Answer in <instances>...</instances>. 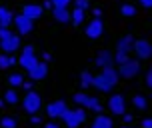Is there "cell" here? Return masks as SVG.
Wrapping results in <instances>:
<instances>
[{
	"instance_id": "obj_38",
	"label": "cell",
	"mask_w": 152,
	"mask_h": 128,
	"mask_svg": "<svg viewBox=\"0 0 152 128\" xmlns=\"http://www.w3.org/2000/svg\"><path fill=\"white\" fill-rule=\"evenodd\" d=\"M44 128H60V126H58L56 122H46V124H44Z\"/></svg>"
},
{
	"instance_id": "obj_17",
	"label": "cell",
	"mask_w": 152,
	"mask_h": 128,
	"mask_svg": "<svg viewBox=\"0 0 152 128\" xmlns=\"http://www.w3.org/2000/svg\"><path fill=\"white\" fill-rule=\"evenodd\" d=\"M100 72H102V76L106 78L110 84H118V72H116V66H104V68H100Z\"/></svg>"
},
{
	"instance_id": "obj_16",
	"label": "cell",
	"mask_w": 152,
	"mask_h": 128,
	"mask_svg": "<svg viewBox=\"0 0 152 128\" xmlns=\"http://www.w3.org/2000/svg\"><path fill=\"white\" fill-rule=\"evenodd\" d=\"M132 34H126V36H122L118 42H116V50H122V52L126 54H132Z\"/></svg>"
},
{
	"instance_id": "obj_14",
	"label": "cell",
	"mask_w": 152,
	"mask_h": 128,
	"mask_svg": "<svg viewBox=\"0 0 152 128\" xmlns=\"http://www.w3.org/2000/svg\"><path fill=\"white\" fill-rule=\"evenodd\" d=\"M62 122H64V126H66V128H80V126H82V122H80V118H78L76 110H68V112H64Z\"/></svg>"
},
{
	"instance_id": "obj_31",
	"label": "cell",
	"mask_w": 152,
	"mask_h": 128,
	"mask_svg": "<svg viewBox=\"0 0 152 128\" xmlns=\"http://www.w3.org/2000/svg\"><path fill=\"white\" fill-rule=\"evenodd\" d=\"M74 2V8H82L84 12H86V8L90 6V0H72Z\"/></svg>"
},
{
	"instance_id": "obj_29",
	"label": "cell",
	"mask_w": 152,
	"mask_h": 128,
	"mask_svg": "<svg viewBox=\"0 0 152 128\" xmlns=\"http://www.w3.org/2000/svg\"><path fill=\"white\" fill-rule=\"evenodd\" d=\"M6 68H10V56L0 52V70H6Z\"/></svg>"
},
{
	"instance_id": "obj_23",
	"label": "cell",
	"mask_w": 152,
	"mask_h": 128,
	"mask_svg": "<svg viewBox=\"0 0 152 128\" xmlns=\"http://www.w3.org/2000/svg\"><path fill=\"white\" fill-rule=\"evenodd\" d=\"M70 14H72V24L74 26H80L84 22V14L86 12H84L82 8H74V10H70Z\"/></svg>"
},
{
	"instance_id": "obj_12",
	"label": "cell",
	"mask_w": 152,
	"mask_h": 128,
	"mask_svg": "<svg viewBox=\"0 0 152 128\" xmlns=\"http://www.w3.org/2000/svg\"><path fill=\"white\" fill-rule=\"evenodd\" d=\"M92 86L100 92H112V88H114V84L108 82L106 78L102 76V72L100 74H92Z\"/></svg>"
},
{
	"instance_id": "obj_36",
	"label": "cell",
	"mask_w": 152,
	"mask_h": 128,
	"mask_svg": "<svg viewBox=\"0 0 152 128\" xmlns=\"http://www.w3.org/2000/svg\"><path fill=\"white\" fill-rule=\"evenodd\" d=\"M30 122L32 124H40V116L38 114H30Z\"/></svg>"
},
{
	"instance_id": "obj_5",
	"label": "cell",
	"mask_w": 152,
	"mask_h": 128,
	"mask_svg": "<svg viewBox=\"0 0 152 128\" xmlns=\"http://www.w3.org/2000/svg\"><path fill=\"white\" fill-rule=\"evenodd\" d=\"M18 48H20V36L14 34V32H10L6 38L0 40V52L2 54H12V52H16Z\"/></svg>"
},
{
	"instance_id": "obj_11",
	"label": "cell",
	"mask_w": 152,
	"mask_h": 128,
	"mask_svg": "<svg viewBox=\"0 0 152 128\" xmlns=\"http://www.w3.org/2000/svg\"><path fill=\"white\" fill-rule=\"evenodd\" d=\"M22 14L26 18H30V20H38V18H42V14H44V8L40 6V4H24Z\"/></svg>"
},
{
	"instance_id": "obj_28",
	"label": "cell",
	"mask_w": 152,
	"mask_h": 128,
	"mask_svg": "<svg viewBox=\"0 0 152 128\" xmlns=\"http://www.w3.org/2000/svg\"><path fill=\"white\" fill-rule=\"evenodd\" d=\"M88 98H90V96H88L86 92H84V90H80V92H76V94H74V102L86 108V106H88Z\"/></svg>"
},
{
	"instance_id": "obj_7",
	"label": "cell",
	"mask_w": 152,
	"mask_h": 128,
	"mask_svg": "<svg viewBox=\"0 0 152 128\" xmlns=\"http://www.w3.org/2000/svg\"><path fill=\"white\" fill-rule=\"evenodd\" d=\"M84 34L90 40H96V38L102 36L104 34V22H102V18H92L90 22H88V26H86Z\"/></svg>"
},
{
	"instance_id": "obj_32",
	"label": "cell",
	"mask_w": 152,
	"mask_h": 128,
	"mask_svg": "<svg viewBox=\"0 0 152 128\" xmlns=\"http://www.w3.org/2000/svg\"><path fill=\"white\" fill-rule=\"evenodd\" d=\"M76 114H78V118H80V122H86L88 120V116H86V112H84V108H76Z\"/></svg>"
},
{
	"instance_id": "obj_10",
	"label": "cell",
	"mask_w": 152,
	"mask_h": 128,
	"mask_svg": "<svg viewBox=\"0 0 152 128\" xmlns=\"http://www.w3.org/2000/svg\"><path fill=\"white\" fill-rule=\"evenodd\" d=\"M46 74H48V64L46 62H38L32 68H28V76H30V80H34V82L44 80Z\"/></svg>"
},
{
	"instance_id": "obj_2",
	"label": "cell",
	"mask_w": 152,
	"mask_h": 128,
	"mask_svg": "<svg viewBox=\"0 0 152 128\" xmlns=\"http://www.w3.org/2000/svg\"><path fill=\"white\" fill-rule=\"evenodd\" d=\"M132 50H134V54H136L140 60L152 58V42L148 38H138V40H134L132 42Z\"/></svg>"
},
{
	"instance_id": "obj_18",
	"label": "cell",
	"mask_w": 152,
	"mask_h": 128,
	"mask_svg": "<svg viewBox=\"0 0 152 128\" xmlns=\"http://www.w3.org/2000/svg\"><path fill=\"white\" fill-rule=\"evenodd\" d=\"M90 128H114V122L110 120L108 116H104V114H98V116L94 118Z\"/></svg>"
},
{
	"instance_id": "obj_30",
	"label": "cell",
	"mask_w": 152,
	"mask_h": 128,
	"mask_svg": "<svg viewBox=\"0 0 152 128\" xmlns=\"http://www.w3.org/2000/svg\"><path fill=\"white\" fill-rule=\"evenodd\" d=\"M50 2H52L54 8H68L72 0H50Z\"/></svg>"
},
{
	"instance_id": "obj_26",
	"label": "cell",
	"mask_w": 152,
	"mask_h": 128,
	"mask_svg": "<svg viewBox=\"0 0 152 128\" xmlns=\"http://www.w3.org/2000/svg\"><path fill=\"white\" fill-rule=\"evenodd\" d=\"M80 86H82L84 90L92 86V74L88 70H82V72H80Z\"/></svg>"
},
{
	"instance_id": "obj_19",
	"label": "cell",
	"mask_w": 152,
	"mask_h": 128,
	"mask_svg": "<svg viewBox=\"0 0 152 128\" xmlns=\"http://www.w3.org/2000/svg\"><path fill=\"white\" fill-rule=\"evenodd\" d=\"M12 20H14V16H12V12H10V8L0 6V26L8 28V26L12 24Z\"/></svg>"
},
{
	"instance_id": "obj_1",
	"label": "cell",
	"mask_w": 152,
	"mask_h": 128,
	"mask_svg": "<svg viewBox=\"0 0 152 128\" xmlns=\"http://www.w3.org/2000/svg\"><path fill=\"white\" fill-rule=\"evenodd\" d=\"M22 108L26 114H38L42 108V96L34 90H28L22 98Z\"/></svg>"
},
{
	"instance_id": "obj_24",
	"label": "cell",
	"mask_w": 152,
	"mask_h": 128,
	"mask_svg": "<svg viewBox=\"0 0 152 128\" xmlns=\"http://www.w3.org/2000/svg\"><path fill=\"white\" fill-rule=\"evenodd\" d=\"M8 84H10V88H18V86H22V84H24V76L18 74V72H14V74L8 76Z\"/></svg>"
},
{
	"instance_id": "obj_37",
	"label": "cell",
	"mask_w": 152,
	"mask_h": 128,
	"mask_svg": "<svg viewBox=\"0 0 152 128\" xmlns=\"http://www.w3.org/2000/svg\"><path fill=\"white\" fill-rule=\"evenodd\" d=\"M140 4L144 8H152V0H140Z\"/></svg>"
},
{
	"instance_id": "obj_15",
	"label": "cell",
	"mask_w": 152,
	"mask_h": 128,
	"mask_svg": "<svg viewBox=\"0 0 152 128\" xmlns=\"http://www.w3.org/2000/svg\"><path fill=\"white\" fill-rule=\"evenodd\" d=\"M52 16H54V20H56L58 24H68V22H72V14H70L68 8H54V10H52Z\"/></svg>"
},
{
	"instance_id": "obj_22",
	"label": "cell",
	"mask_w": 152,
	"mask_h": 128,
	"mask_svg": "<svg viewBox=\"0 0 152 128\" xmlns=\"http://www.w3.org/2000/svg\"><path fill=\"white\" fill-rule=\"evenodd\" d=\"M120 14L124 16V18H134V16H136V6L126 2V4H122V6H120Z\"/></svg>"
},
{
	"instance_id": "obj_25",
	"label": "cell",
	"mask_w": 152,
	"mask_h": 128,
	"mask_svg": "<svg viewBox=\"0 0 152 128\" xmlns=\"http://www.w3.org/2000/svg\"><path fill=\"white\" fill-rule=\"evenodd\" d=\"M0 128H18V120L14 116H2L0 118Z\"/></svg>"
},
{
	"instance_id": "obj_33",
	"label": "cell",
	"mask_w": 152,
	"mask_h": 128,
	"mask_svg": "<svg viewBox=\"0 0 152 128\" xmlns=\"http://www.w3.org/2000/svg\"><path fill=\"white\" fill-rule=\"evenodd\" d=\"M144 82H146V86H148V88L152 90V68L148 70V72H146V76H144Z\"/></svg>"
},
{
	"instance_id": "obj_9",
	"label": "cell",
	"mask_w": 152,
	"mask_h": 128,
	"mask_svg": "<svg viewBox=\"0 0 152 128\" xmlns=\"http://www.w3.org/2000/svg\"><path fill=\"white\" fill-rule=\"evenodd\" d=\"M108 110L116 116H122L126 112V102H124V96L122 94H112L108 98Z\"/></svg>"
},
{
	"instance_id": "obj_3",
	"label": "cell",
	"mask_w": 152,
	"mask_h": 128,
	"mask_svg": "<svg viewBox=\"0 0 152 128\" xmlns=\"http://www.w3.org/2000/svg\"><path fill=\"white\" fill-rule=\"evenodd\" d=\"M38 62H40V60H38V56H36V48H34L32 44L24 46V48H22V54H20V60H18V64H20L22 68H26V70H28V68H32L34 64H38Z\"/></svg>"
},
{
	"instance_id": "obj_4",
	"label": "cell",
	"mask_w": 152,
	"mask_h": 128,
	"mask_svg": "<svg viewBox=\"0 0 152 128\" xmlns=\"http://www.w3.org/2000/svg\"><path fill=\"white\" fill-rule=\"evenodd\" d=\"M12 24H14V28H16V32H18V36H28V34H30V32L34 30V20L26 18L24 14L14 16Z\"/></svg>"
},
{
	"instance_id": "obj_39",
	"label": "cell",
	"mask_w": 152,
	"mask_h": 128,
	"mask_svg": "<svg viewBox=\"0 0 152 128\" xmlns=\"http://www.w3.org/2000/svg\"><path fill=\"white\" fill-rule=\"evenodd\" d=\"M122 128H128V126H122Z\"/></svg>"
},
{
	"instance_id": "obj_8",
	"label": "cell",
	"mask_w": 152,
	"mask_h": 128,
	"mask_svg": "<svg viewBox=\"0 0 152 128\" xmlns=\"http://www.w3.org/2000/svg\"><path fill=\"white\" fill-rule=\"evenodd\" d=\"M68 110L70 108L64 100H54L50 104H46V114H48L50 118H62L64 112H68Z\"/></svg>"
},
{
	"instance_id": "obj_34",
	"label": "cell",
	"mask_w": 152,
	"mask_h": 128,
	"mask_svg": "<svg viewBox=\"0 0 152 128\" xmlns=\"http://www.w3.org/2000/svg\"><path fill=\"white\" fill-rule=\"evenodd\" d=\"M8 34H10V28H4V26H0V40H2V38H6Z\"/></svg>"
},
{
	"instance_id": "obj_35",
	"label": "cell",
	"mask_w": 152,
	"mask_h": 128,
	"mask_svg": "<svg viewBox=\"0 0 152 128\" xmlns=\"http://www.w3.org/2000/svg\"><path fill=\"white\" fill-rule=\"evenodd\" d=\"M140 126H142V128H152V118H144Z\"/></svg>"
},
{
	"instance_id": "obj_20",
	"label": "cell",
	"mask_w": 152,
	"mask_h": 128,
	"mask_svg": "<svg viewBox=\"0 0 152 128\" xmlns=\"http://www.w3.org/2000/svg\"><path fill=\"white\" fill-rule=\"evenodd\" d=\"M4 102H6L8 106H16L18 102H20V94H18V90H16V88H8V90L4 92Z\"/></svg>"
},
{
	"instance_id": "obj_6",
	"label": "cell",
	"mask_w": 152,
	"mask_h": 128,
	"mask_svg": "<svg viewBox=\"0 0 152 128\" xmlns=\"http://www.w3.org/2000/svg\"><path fill=\"white\" fill-rule=\"evenodd\" d=\"M118 76H122V78H134V76L140 72V60H128L124 62V64H120L118 66Z\"/></svg>"
},
{
	"instance_id": "obj_27",
	"label": "cell",
	"mask_w": 152,
	"mask_h": 128,
	"mask_svg": "<svg viewBox=\"0 0 152 128\" xmlns=\"http://www.w3.org/2000/svg\"><path fill=\"white\" fill-rule=\"evenodd\" d=\"M130 60V54L122 52V50H116L114 52V66H120V64H124V62Z\"/></svg>"
},
{
	"instance_id": "obj_21",
	"label": "cell",
	"mask_w": 152,
	"mask_h": 128,
	"mask_svg": "<svg viewBox=\"0 0 152 128\" xmlns=\"http://www.w3.org/2000/svg\"><path fill=\"white\" fill-rule=\"evenodd\" d=\"M132 106L138 108L140 112H144L146 108H148V98L142 96V94H136V96H132Z\"/></svg>"
},
{
	"instance_id": "obj_13",
	"label": "cell",
	"mask_w": 152,
	"mask_h": 128,
	"mask_svg": "<svg viewBox=\"0 0 152 128\" xmlns=\"http://www.w3.org/2000/svg\"><path fill=\"white\" fill-rule=\"evenodd\" d=\"M94 64L98 68H104V66H114V54L110 52V50H100L98 56H96V60H94Z\"/></svg>"
}]
</instances>
